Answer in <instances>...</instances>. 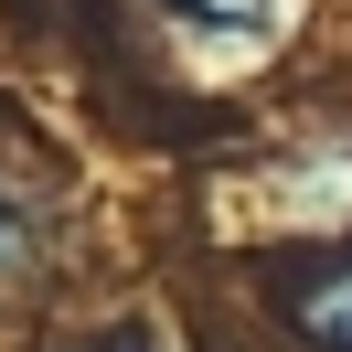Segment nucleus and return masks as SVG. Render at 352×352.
I'll return each mask as SVG.
<instances>
[{"label": "nucleus", "mask_w": 352, "mask_h": 352, "mask_svg": "<svg viewBox=\"0 0 352 352\" xmlns=\"http://www.w3.org/2000/svg\"><path fill=\"white\" fill-rule=\"evenodd\" d=\"M86 352H150V331H96Z\"/></svg>", "instance_id": "obj_3"}, {"label": "nucleus", "mask_w": 352, "mask_h": 352, "mask_svg": "<svg viewBox=\"0 0 352 352\" xmlns=\"http://www.w3.org/2000/svg\"><path fill=\"white\" fill-rule=\"evenodd\" d=\"M299 331H309L320 352H352V256L320 267V278L299 288Z\"/></svg>", "instance_id": "obj_1"}, {"label": "nucleus", "mask_w": 352, "mask_h": 352, "mask_svg": "<svg viewBox=\"0 0 352 352\" xmlns=\"http://www.w3.org/2000/svg\"><path fill=\"white\" fill-rule=\"evenodd\" d=\"M32 278V214H22V192H0V299Z\"/></svg>", "instance_id": "obj_2"}]
</instances>
